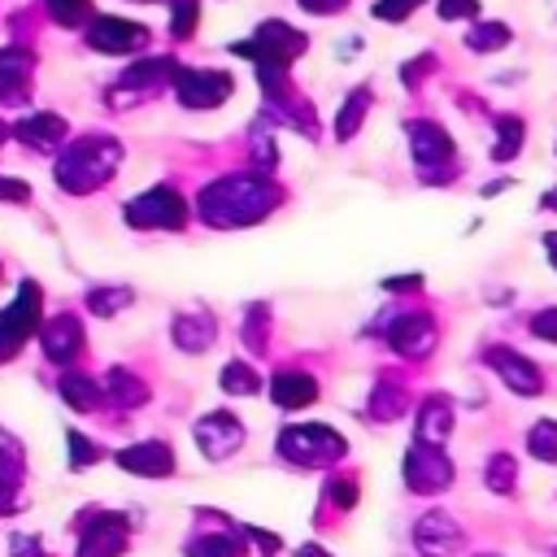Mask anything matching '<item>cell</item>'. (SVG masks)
Here are the masks:
<instances>
[{
	"label": "cell",
	"mask_w": 557,
	"mask_h": 557,
	"mask_svg": "<svg viewBox=\"0 0 557 557\" xmlns=\"http://www.w3.org/2000/svg\"><path fill=\"white\" fill-rule=\"evenodd\" d=\"M274 205H278V187L261 174H226V178H213L200 191V218L213 222V226L261 222Z\"/></svg>",
	"instance_id": "cell-1"
},
{
	"label": "cell",
	"mask_w": 557,
	"mask_h": 557,
	"mask_svg": "<svg viewBox=\"0 0 557 557\" xmlns=\"http://www.w3.org/2000/svg\"><path fill=\"white\" fill-rule=\"evenodd\" d=\"M305 48H309V39H305L296 26H287V22H261L252 39L231 44V52H239V57H248V61L257 65V78H261V87H265L270 100H278V96L287 91V78H283V74H287V65H292Z\"/></svg>",
	"instance_id": "cell-2"
},
{
	"label": "cell",
	"mask_w": 557,
	"mask_h": 557,
	"mask_svg": "<svg viewBox=\"0 0 557 557\" xmlns=\"http://www.w3.org/2000/svg\"><path fill=\"white\" fill-rule=\"evenodd\" d=\"M117 161H122V148H117V139H109V135H87V139H78V144H70L61 157H57V183L65 187V191H96L100 183H109V174L117 170Z\"/></svg>",
	"instance_id": "cell-3"
},
{
	"label": "cell",
	"mask_w": 557,
	"mask_h": 557,
	"mask_svg": "<svg viewBox=\"0 0 557 557\" xmlns=\"http://www.w3.org/2000/svg\"><path fill=\"white\" fill-rule=\"evenodd\" d=\"M126 222L148 231H178L187 222V205L174 187H148L144 196L126 200Z\"/></svg>",
	"instance_id": "cell-4"
},
{
	"label": "cell",
	"mask_w": 557,
	"mask_h": 557,
	"mask_svg": "<svg viewBox=\"0 0 557 557\" xmlns=\"http://www.w3.org/2000/svg\"><path fill=\"white\" fill-rule=\"evenodd\" d=\"M174 96H178V104L183 109H218V104H226L231 100V74H222V70H174Z\"/></svg>",
	"instance_id": "cell-5"
},
{
	"label": "cell",
	"mask_w": 557,
	"mask_h": 557,
	"mask_svg": "<svg viewBox=\"0 0 557 557\" xmlns=\"http://www.w3.org/2000/svg\"><path fill=\"white\" fill-rule=\"evenodd\" d=\"M35 322H39V287L26 278L13 305L0 309V357H13V348H22L35 335Z\"/></svg>",
	"instance_id": "cell-6"
},
{
	"label": "cell",
	"mask_w": 557,
	"mask_h": 557,
	"mask_svg": "<svg viewBox=\"0 0 557 557\" xmlns=\"http://www.w3.org/2000/svg\"><path fill=\"white\" fill-rule=\"evenodd\" d=\"M87 48L109 52V57L144 52L148 48V26L144 22H131V17H91L87 22Z\"/></svg>",
	"instance_id": "cell-7"
},
{
	"label": "cell",
	"mask_w": 557,
	"mask_h": 557,
	"mask_svg": "<svg viewBox=\"0 0 557 557\" xmlns=\"http://www.w3.org/2000/svg\"><path fill=\"white\" fill-rule=\"evenodd\" d=\"M174 61L170 57H148V61H135L131 70H122V78L109 87V100L113 104H131V100H139V96H152L161 83H170L174 78Z\"/></svg>",
	"instance_id": "cell-8"
},
{
	"label": "cell",
	"mask_w": 557,
	"mask_h": 557,
	"mask_svg": "<svg viewBox=\"0 0 557 557\" xmlns=\"http://www.w3.org/2000/svg\"><path fill=\"white\" fill-rule=\"evenodd\" d=\"M283 453L287 457H296V461H305V466H313V461H335L339 453H344V440L331 431V426H292V431H283Z\"/></svg>",
	"instance_id": "cell-9"
},
{
	"label": "cell",
	"mask_w": 557,
	"mask_h": 557,
	"mask_svg": "<svg viewBox=\"0 0 557 557\" xmlns=\"http://www.w3.org/2000/svg\"><path fill=\"white\" fill-rule=\"evenodd\" d=\"M405 479H409V487H418V492H435V487H444V483L453 479V466H448L444 453L413 444L409 457H405Z\"/></svg>",
	"instance_id": "cell-10"
},
{
	"label": "cell",
	"mask_w": 557,
	"mask_h": 557,
	"mask_svg": "<svg viewBox=\"0 0 557 557\" xmlns=\"http://www.w3.org/2000/svg\"><path fill=\"white\" fill-rule=\"evenodd\" d=\"M30 74H35V52L30 48H22V44L0 48V104L22 100L26 87H30Z\"/></svg>",
	"instance_id": "cell-11"
},
{
	"label": "cell",
	"mask_w": 557,
	"mask_h": 557,
	"mask_svg": "<svg viewBox=\"0 0 557 557\" xmlns=\"http://www.w3.org/2000/svg\"><path fill=\"white\" fill-rule=\"evenodd\" d=\"M409 144H413V161L422 170H440L453 161V139L435 122H409Z\"/></svg>",
	"instance_id": "cell-12"
},
{
	"label": "cell",
	"mask_w": 557,
	"mask_h": 557,
	"mask_svg": "<svg viewBox=\"0 0 557 557\" xmlns=\"http://www.w3.org/2000/svg\"><path fill=\"white\" fill-rule=\"evenodd\" d=\"M387 339H392L396 352H405V357H422V352L435 344V322H431L426 313H400V318L392 322Z\"/></svg>",
	"instance_id": "cell-13"
},
{
	"label": "cell",
	"mask_w": 557,
	"mask_h": 557,
	"mask_svg": "<svg viewBox=\"0 0 557 557\" xmlns=\"http://www.w3.org/2000/svg\"><path fill=\"white\" fill-rule=\"evenodd\" d=\"M487 361H492V370L505 379V387H513L518 396H535V392H540V370H535L522 352H513V348H492Z\"/></svg>",
	"instance_id": "cell-14"
},
{
	"label": "cell",
	"mask_w": 557,
	"mask_h": 557,
	"mask_svg": "<svg viewBox=\"0 0 557 557\" xmlns=\"http://www.w3.org/2000/svg\"><path fill=\"white\" fill-rule=\"evenodd\" d=\"M239 440H244V431H239V422H235L231 413H209V418H200V426H196V444H200L209 457H226Z\"/></svg>",
	"instance_id": "cell-15"
},
{
	"label": "cell",
	"mask_w": 557,
	"mask_h": 557,
	"mask_svg": "<svg viewBox=\"0 0 557 557\" xmlns=\"http://www.w3.org/2000/svg\"><path fill=\"white\" fill-rule=\"evenodd\" d=\"M65 117H57V113H44V109H35V113H26L17 126H13V135L22 139V144H30V148H52V144H61L65 139Z\"/></svg>",
	"instance_id": "cell-16"
},
{
	"label": "cell",
	"mask_w": 557,
	"mask_h": 557,
	"mask_svg": "<svg viewBox=\"0 0 557 557\" xmlns=\"http://www.w3.org/2000/svg\"><path fill=\"white\" fill-rule=\"evenodd\" d=\"M78 348H83V326H78L70 313H57V318L44 326V352H48L52 361H70Z\"/></svg>",
	"instance_id": "cell-17"
},
{
	"label": "cell",
	"mask_w": 557,
	"mask_h": 557,
	"mask_svg": "<svg viewBox=\"0 0 557 557\" xmlns=\"http://www.w3.org/2000/svg\"><path fill=\"white\" fill-rule=\"evenodd\" d=\"M126 544V522L122 518H100L96 527H87L78 557H117Z\"/></svg>",
	"instance_id": "cell-18"
},
{
	"label": "cell",
	"mask_w": 557,
	"mask_h": 557,
	"mask_svg": "<svg viewBox=\"0 0 557 557\" xmlns=\"http://www.w3.org/2000/svg\"><path fill=\"white\" fill-rule=\"evenodd\" d=\"M117 461H122V470H139V474H152V479H161V474L174 470V457H170L165 444H135Z\"/></svg>",
	"instance_id": "cell-19"
},
{
	"label": "cell",
	"mask_w": 557,
	"mask_h": 557,
	"mask_svg": "<svg viewBox=\"0 0 557 557\" xmlns=\"http://www.w3.org/2000/svg\"><path fill=\"white\" fill-rule=\"evenodd\" d=\"M418 544H422V553H431V557H448V553L461 544V535H457V527H453L444 513H431V518H422V527H418Z\"/></svg>",
	"instance_id": "cell-20"
},
{
	"label": "cell",
	"mask_w": 557,
	"mask_h": 557,
	"mask_svg": "<svg viewBox=\"0 0 557 557\" xmlns=\"http://www.w3.org/2000/svg\"><path fill=\"white\" fill-rule=\"evenodd\" d=\"M170 335H174V344H178L183 352H200V348H209V339H213V318H200V313L174 318Z\"/></svg>",
	"instance_id": "cell-21"
},
{
	"label": "cell",
	"mask_w": 557,
	"mask_h": 557,
	"mask_svg": "<svg viewBox=\"0 0 557 557\" xmlns=\"http://www.w3.org/2000/svg\"><path fill=\"white\" fill-rule=\"evenodd\" d=\"M318 396V383L309 374H274V400L283 409H300Z\"/></svg>",
	"instance_id": "cell-22"
},
{
	"label": "cell",
	"mask_w": 557,
	"mask_h": 557,
	"mask_svg": "<svg viewBox=\"0 0 557 557\" xmlns=\"http://www.w3.org/2000/svg\"><path fill=\"white\" fill-rule=\"evenodd\" d=\"M513 39V30L505 26V22H474L470 30H466V48L470 52H496V48H505Z\"/></svg>",
	"instance_id": "cell-23"
},
{
	"label": "cell",
	"mask_w": 557,
	"mask_h": 557,
	"mask_svg": "<svg viewBox=\"0 0 557 557\" xmlns=\"http://www.w3.org/2000/svg\"><path fill=\"white\" fill-rule=\"evenodd\" d=\"M366 109H370V87H352L348 100H344V109H339V117H335V135L339 139H352L357 126H361V117H366Z\"/></svg>",
	"instance_id": "cell-24"
},
{
	"label": "cell",
	"mask_w": 557,
	"mask_h": 557,
	"mask_svg": "<svg viewBox=\"0 0 557 557\" xmlns=\"http://www.w3.org/2000/svg\"><path fill=\"white\" fill-rule=\"evenodd\" d=\"M61 396H65L74 409H96V405L104 400V387H96V383L83 379V374H65V379H61Z\"/></svg>",
	"instance_id": "cell-25"
},
{
	"label": "cell",
	"mask_w": 557,
	"mask_h": 557,
	"mask_svg": "<svg viewBox=\"0 0 557 557\" xmlns=\"http://www.w3.org/2000/svg\"><path fill=\"white\" fill-rule=\"evenodd\" d=\"M418 435H422L426 444H440V440L448 435V400H444V396H435V400L422 405V426H418Z\"/></svg>",
	"instance_id": "cell-26"
},
{
	"label": "cell",
	"mask_w": 557,
	"mask_h": 557,
	"mask_svg": "<svg viewBox=\"0 0 557 557\" xmlns=\"http://www.w3.org/2000/svg\"><path fill=\"white\" fill-rule=\"evenodd\" d=\"M518 148H522V122L518 117H496V148H492V157L509 161V157H518Z\"/></svg>",
	"instance_id": "cell-27"
},
{
	"label": "cell",
	"mask_w": 557,
	"mask_h": 557,
	"mask_svg": "<svg viewBox=\"0 0 557 557\" xmlns=\"http://www.w3.org/2000/svg\"><path fill=\"white\" fill-rule=\"evenodd\" d=\"M104 400H117V405H135V400H144V387L126 374V370H113L109 379H104Z\"/></svg>",
	"instance_id": "cell-28"
},
{
	"label": "cell",
	"mask_w": 557,
	"mask_h": 557,
	"mask_svg": "<svg viewBox=\"0 0 557 557\" xmlns=\"http://www.w3.org/2000/svg\"><path fill=\"white\" fill-rule=\"evenodd\" d=\"M131 305V287H96L91 296H87V309L91 313H117V309H126Z\"/></svg>",
	"instance_id": "cell-29"
},
{
	"label": "cell",
	"mask_w": 557,
	"mask_h": 557,
	"mask_svg": "<svg viewBox=\"0 0 557 557\" xmlns=\"http://www.w3.org/2000/svg\"><path fill=\"white\" fill-rule=\"evenodd\" d=\"M57 26H83L91 13V0H44Z\"/></svg>",
	"instance_id": "cell-30"
},
{
	"label": "cell",
	"mask_w": 557,
	"mask_h": 557,
	"mask_svg": "<svg viewBox=\"0 0 557 557\" xmlns=\"http://www.w3.org/2000/svg\"><path fill=\"white\" fill-rule=\"evenodd\" d=\"M196 17H200V4H196V0H174L170 35H174V39H191V35H196Z\"/></svg>",
	"instance_id": "cell-31"
},
{
	"label": "cell",
	"mask_w": 557,
	"mask_h": 557,
	"mask_svg": "<svg viewBox=\"0 0 557 557\" xmlns=\"http://www.w3.org/2000/svg\"><path fill=\"white\" fill-rule=\"evenodd\" d=\"M527 444H531V453H535L540 461H557V422H540V426L527 435Z\"/></svg>",
	"instance_id": "cell-32"
},
{
	"label": "cell",
	"mask_w": 557,
	"mask_h": 557,
	"mask_svg": "<svg viewBox=\"0 0 557 557\" xmlns=\"http://www.w3.org/2000/svg\"><path fill=\"white\" fill-rule=\"evenodd\" d=\"M222 387L235 392V396H248V392H257V374H252L244 361H231V366L222 370Z\"/></svg>",
	"instance_id": "cell-33"
},
{
	"label": "cell",
	"mask_w": 557,
	"mask_h": 557,
	"mask_svg": "<svg viewBox=\"0 0 557 557\" xmlns=\"http://www.w3.org/2000/svg\"><path fill=\"white\" fill-rule=\"evenodd\" d=\"M435 13L444 22H470V17H479V0H440Z\"/></svg>",
	"instance_id": "cell-34"
},
{
	"label": "cell",
	"mask_w": 557,
	"mask_h": 557,
	"mask_svg": "<svg viewBox=\"0 0 557 557\" xmlns=\"http://www.w3.org/2000/svg\"><path fill=\"white\" fill-rule=\"evenodd\" d=\"M418 4H422V0H379V4H374V17H379V22H405Z\"/></svg>",
	"instance_id": "cell-35"
},
{
	"label": "cell",
	"mask_w": 557,
	"mask_h": 557,
	"mask_svg": "<svg viewBox=\"0 0 557 557\" xmlns=\"http://www.w3.org/2000/svg\"><path fill=\"white\" fill-rule=\"evenodd\" d=\"M191 557H235V544L226 535H209V540L191 544Z\"/></svg>",
	"instance_id": "cell-36"
},
{
	"label": "cell",
	"mask_w": 557,
	"mask_h": 557,
	"mask_svg": "<svg viewBox=\"0 0 557 557\" xmlns=\"http://www.w3.org/2000/svg\"><path fill=\"white\" fill-rule=\"evenodd\" d=\"M487 487H492V492H509V487H513V461H509V457H496V461H492Z\"/></svg>",
	"instance_id": "cell-37"
},
{
	"label": "cell",
	"mask_w": 557,
	"mask_h": 557,
	"mask_svg": "<svg viewBox=\"0 0 557 557\" xmlns=\"http://www.w3.org/2000/svg\"><path fill=\"white\" fill-rule=\"evenodd\" d=\"M531 331H535L540 339H553V344H557V309H544V313H535Z\"/></svg>",
	"instance_id": "cell-38"
},
{
	"label": "cell",
	"mask_w": 557,
	"mask_h": 557,
	"mask_svg": "<svg viewBox=\"0 0 557 557\" xmlns=\"http://www.w3.org/2000/svg\"><path fill=\"white\" fill-rule=\"evenodd\" d=\"M305 13H313V17H331V13H339L348 0H296Z\"/></svg>",
	"instance_id": "cell-39"
},
{
	"label": "cell",
	"mask_w": 557,
	"mask_h": 557,
	"mask_svg": "<svg viewBox=\"0 0 557 557\" xmlns=\"http://www.w3.org/2000/svg\"><path fill=\"white\" fill-rule=\"evenodd\" d=\"M431 65H435V57H431V52H422L418 61H405V70H400V74H405V83L413 87V83L422 78V70H431Z\"/></svg>",
	"instance_id": "cell-40"
},
{
	"label": "cell",
	"mask_w": 557,
	"mask_h": 557,
	"mask_svg": "<svg viewBox=\"0 0 557 557\" xmlns=\"http://www.w3.org/2000/svg\"><path fill=\"white\" fill-rule=\"evenodd\" d=\"M26 196H30L26 183H17V178H0V200H17V205H22Z\"/></svg>",
	"instance_id": "cell-41"
},
{
	"label": "cell",
	"mask_w": 557,
	"mask_h": 557,
	"mask_svg": "<svg viewBox=\"0 0 557 557\" xmlns=\"http://www.w3.org/2000/svg\"><path fill=\"white\" fill-rule=\"evenodd\" d=\"M70 448H74V453H78V457H74V461H78V466H87V461H91V457H96V448H91V444H87V440H83V435H78V431H70Z\"/></svg>",
	"instance_id": "cell-42"
},
{
	"label": "cell",
	"mask_w": 557,
	"mask_h": 557,
	"mask_svg": "<svg viewBox=\"0 0 557 557\" xmlns=\"http://www.w3.org/2000/svg\"><path fill=\"white\" fill-rule=\"evenodd\" d=\"M331 492H335V505H352V500H357V496H352V483H335Z\"/></svg>",
	"instance_id": "cell-43"
},
{
	"label": "cell",
	"mask_w": 557,
	"mask_h": 557,
	"mask_svg": "<svg viewBox=\"0 0 557 557\" xmlns=\"http://www.w3.org/2000/svg\"><path fill=\"white\" fill-rule=\"evenodd\" d=\"M544 244H548V257H553V265H557V235H548Z\"/></svg>",
	"instance_id": "cell-44"
},
{
	"label": "cell",
	"mask_w": 557,
	"mask_h": 557,
	"mask_svg": "<svg viewBox=\"0 0 557 557\" xmlns=\"http://www.w3.org/2000/svg\"><path fill=\"white\" fill-rule=\"evenodd\" d=\"M544 205H548V209H557V191H548V196H544Z\"/></svg>",
	"instance_id": "cell-45"
},
{
	"label": "cell",
	"mask_w": 557,
	"mask_h": 557,
	"mask_svg": "<svg viewBox=\"0 0 557 557\" xmlns=\"http://www.w3.org/2000/svg\"><path fill=\"white\" fill-rule=\"evenodd\" d=\"M4 135H9V126H4V122H0V144H4Z\"/></svg>",
	"instance_id": "cell-46"
},
{
	"label": "cell",
	"mask_w": 557,
	"mask_h": 557,
	"mask_svg": "<svg viewBox=\"0 0 557 557\" xmlns=\"http://www.w3.org/2000/svg\"><path fill=\"white\" fill-rule=\"evenodd\" d=\"M139 4H148V0H139Z\"/></svg>",
	"instance_id": "cell-47"
}]
</instances>
